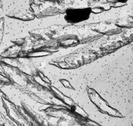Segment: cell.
<instances>
[{
    "label": "cell",
    "instance_id": "6da1fadb",
    "mask_svg": "<svg viewBox=\"0 0 133 126\" xmlns=\"http://www.w3.org/2000/svg\"><path fill=\"white\" fill-rule=\"evenodd\" d=\"M90 12L89 8L69 9L66 11L64 19L69 23H79L87 20L90 17Z\"/></svg>",
    "mask_w": 133,
    "mask_h": 126
},
{
    "label": "cell",
    "instance_id": "7a4b0ae2",
    "mask_svg": "<svg viewBox=\"0 0 133 126\" xmlns=\"http://www.w3.org/2000/svg\"><path fill=\"white\" fill-rule=\"evenodd\" d=\"M118 1H119V2H126V1H127V0H118Z\"/></svg>",
    "mask_w": 133,
    "mask_h": 126
}]
</instances>
